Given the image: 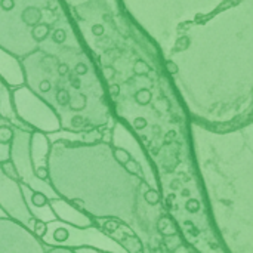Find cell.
Masks as SVG:
<instances>
[{
  "mask_svg": "<svg viewBox=\"0 0 253 253\" xmlns=\"http://www.w3.org/2000/svg\"><path fill=\"white\" fill-rule=\"evenodd\" d=\"M74 253H102L101 251H96V249H92V248H79V249H74Z\"/></svg>",
  "mask_w": 253,
  "mask_h": 253,
  "instance_id": "21",
  "label": "cell"
},
{
  "mask_svg": "<svg viewBox=\"0 0 253 253\" xmlns=\"http://www.w3.org/2000/svg\"><path fill=\"white\" fill-rule=\"evenodd\" d=\"M74 71H76V74H77V76H84V74L87 73V65H86V64H83V62H79V64H76Z\"/></svg>",
  "mask_w": 253,
  "mask_h": 253,
  "instance_id": "14",
  "label": "cell"
},
{
  "mask_svg": "<svg viewBox=\"0 0 253 253\" xmlns=\"http://www.w3.org/2000/svg\"><path fill=\"white\" fill-rule=\"evenodd\" d=\"M52 37L56 43H62L65 40V33H64V30H56V31H53Z\"/></svg>",
  "mask_w": 253,
  "mask_h": 253,
  "instance_id": "15",
  "label": "cell"
},
{
  "mask_svg": "<svg viewBox=\"0 0 253 253\" xmlns=\"http://www.w3.org/2000/svg\"><path fill=\"white\" fill-rule=\"evenodd\" d=\"M102 253H108V252H102Z\"/></svg>",
  "mask_w": 253,
  "mask_h": 253,
  "instance_id": "27",
  "label": "cell"
},
{
  "mask_svg": "<svg viewBox=\"0 0 253 253\" xmlns=\"http://www.w3.org/2000/svg\"><path fill=\"white\" fill-rule=\"evenodd\" d=\"M166 70H168L170 74H176V73H178V65H176L173 61H166Z\"/></svg>",
  "mask_w": 253,
  "mask_h": 253,
  "instance_id": "17",
  "label": "cell"
},
{
  "mask_svg": "<svg viewBox=\"0 0 253 253\" xmlns=\"http://www.w3.org/2000/svg\"><path fill=\"white\" fill-rule=\"evenodd\" d=\"M46 253H74L71 249H64V248H47Z\"/></svg>",
  "mask_w": 253,
  "mask_h": 253,
  "instance_id": "18",
  "label": "cell"
},
{
  "mask_svg": "<svg viewBox=\"0 0 253 253\" xmlns=\"http://www.w3.org/2000/svg\"><path fill=\"white\" fill-rule=\"evenodd\" d=\"M110 90H111V93H113V95H119V92H120V87H119L117 84H113V86L110 87Z\"/></svg>",
  "mask_w": 253,
  "mask_h": 253,
  "instance_id": "25",
  "label": "cell"
},
{
  "mask_svg": "<svg viewBox=\"0 0 253 253\" xmlns=\"http://www.w3.org/2000/svg\"><path fill=\"white\" fill-rule=\"evenodd\" d=\"M70 101H71L70 93H68L65 89H59V90H58V93H56V102H58V105L65 107V105H68V104H70Z\"/></svg>",
  "mask_w": 253,
  "mask_h": 253,
  "instance_id": "12",
  "label": "cell"
},
{
  "mask_svg": "<svg viewBox=\"0 0 253 253\" xmlns=\"http://www.w3.org/2000/svg\"><path fill=\"white\" fill-rule=\"evenodd\" d=\"M40 90H42V92L50 90V83H49V82H43V83L40 84Z\"/></svg>",
  "mask_w": 253,
  "mask_h": 253,
  "instance_id": "24",
  "label": "cell"
},
{
  "mask_svg": "<svg viewBox=\"0 0 253 253\" xmlns=\"http://www.w3.org/2000/svg\"><path fill=\"white\" fill-rule=\"evenodd\" d=\"M0 6L4 10H12L15 7V0H0Z\"/></svg>",
  "mask_w": 253,
  "mask_h": 253,
  "instance_id": "16",
  "label": "cell"
},
{
  "mask_svg": "<svg viewBox=\"0 0 253 253\" xmlns=\"http://www.w3.org/2000/svg\"><path fill=\"white\" fill-rule=\"evenodd\" d=\"M145 126H147V120L145 119H142V117L135 119V127L136 129H144Z\"/></svg>",
  "mask_w": 253,
  "mask_h": 253,
  "instance_id": "22",
  "label": "cell"
},
{
  "mask_svg": "<svg viewBox=\"0 0 253 253\" xmlns=\"http://www.w3.org/2000/svg\"><path fill=\"white\" fill-rule=\"evenodd\" d=\"M50 150V141L46 133L34 130L30 138V157L33 169L37 178L49 182L47 175V154Z\"/></svg>",
  "mask_w": 253,
  "mask_h": 253,
  "instance_id": "6",
  "label": "cell"
},
{
  "mask_svg": "<svg viewBox=\"0 0 253 253\" xmlns=\"http://www.w3.org/2000/svg\"><path fill=\"white\" fill-rule=\"evenodd\" d=\"M187 209H188L190 212H197V211H199V202L190 200V202L187 203Z\"/></svg>",
  "mask_w": 253,
  "mask_h": 253,
  "instance_id": "20",
  "label": "cell"
},
{
  "mask_svg": "<svg viewBox=\"0 0 253 253\" xmlns=\"http://www.w3.org/2000/svg\"><path fill=\"white\" fill-rule=\"evenodd\" d=\"M40 19H42V12L37 7H27L22 12V21L27 25L36 27L37 24H40Z\"/></svg>",
  "mask_w": 253,
  "mask_h": 253,
  "instance_id": "8",
  "label": "cell"
},
{
  "mask_svg": "<svg viewBox=\"0 0 253 253\" xmlns=\"http://www.w3.org/2000/svg\"><path fill=\"white\" fill-rule=\"evenodd\" d=\"M47 248L21 224L0 218V253H46Z\"/></svg>",
  "mask_w": 253,
  "mask_h": 253,
  "instance_id": "4",
  "label": "cell"
},
{
  "mask_svg": "<svg viewBox=\"0 0 253 253\" xmlns=\"http://www.w3.org/2000/svg\"><path fill=\"white\" fill-rule=\"evenodd\" d=\"M71 84H73V87H74V89H79V87H80V80L74 77V79L71 80Z\"/></svg>",
  "mask_w": 253,
  "mask_h": 253,
  "instance_id": "26",
  "label": "cell"
},
{
  "mask_svg": "<svg viewBox=\"0 0 253 253\" xmlns=\"http://www.w3.org/2000/svg\"><path fill=\"white\" fill-rule=\"evenodd\" d=\"M92 33L95 36H102L104 34V27L101 24H95V25H92Z\"/></svg>",
  "mask_w": 253,
  "mask_h": 253,
  "instance_id": "19",
  "label": "cell"
},
{
  "mask_svg": "<svg viewBox=\"0 0 253 253\" xmlns=\"http://www.w3.org/2000/svg\"><path fill=\"white\" fill-rule=\"evenodd\" d=\"M49 206H50L53 215L56 216V219L61 222H65L68 225L86 228V227H92L96 224V221H93L86 213L76 209L73 205H70L64 199H52V200H49Z\"/></svg>",
  "mask_w": 253,
  "mask_h": 253,
  "instance_id": "7",
  "label": "cell"
},
{
  "mask_svg": "<svg viewBox=\"0 0 253 253\" xmlns=\"http://www.w3.org/2000/svg\"><path fill=\"white\" fill-rule=\"evenodd\" d=\"M135 101H136L139 105H147V104L151 101V92L147 90V89L139 90V92L135 95Z\"/></svg>",
  "mask_w": 253,
  "mask_h": 253,
  "instance_id": "11",
  "label": "cell"
},
{
  "mask_svg": "<svg viewBox=\"0 0 253 253\" xmlns=\"http://www.w3.org/2000/svg\"><path fill=\"white\" fill-rule=\"evenodd\" d=\"M0 209L3 211L6 218L21 224L30 231L33 230L36 218L28 211L21 184L3 172L1 163H0Z\"/></svg>",
  "mask_w": 253,
  "mask_h": 253,
  "instance_id": "3",
  "label": "cell"
},
{
  "mask_svg": "<svg viewBox=\"0 0 253 253\" xmlns=\"http://www.w3.org/2000/svg\"><path fill=\"white\" fill-rule=\"evenodd\" d=\"M40 240L46 248H64L71 251L79 248H92L101 252L127 253L114 239L95 225L79 228L58 219L46 224V234Z\"/></svg>",
  "mask_w": 253,
  "mask_h": 253,
  "instance_id": "1",
  "label": "cell"
},
{
  "mask_svg": "<svg viewBox=\"0 0 253 253\" xmlns=\"http://www.w3.org/2000/svg\"><path fill=\"white\" fill-rule=\"evenodd\" d=\"M113 141H111V145L113 147H119V148H123L132 160H135L141 169H142V173H144V181L145 184L153 188V190H157L159 191V182L156 179V170H154V166L151 165V162L147 159L145 153L142 151V147L138 144L136 139H133V136L125 129L122 127L120 125L116 126V129L113 130Z\"/></svg>",
  "mask_w": 253,
  "mask_h": 253,
  "instance_id": "5",
  "label": "cell"
},
{
  "mask_svg": "<svg viewBox=\"0 0 253 253\" xmlns=\"http://www.w3.org/2000/svg\"><path fill=\"white\" fill-rule=\"evenodd\" d=\"M31 233H33L36 237L42 239V237L46 234V222H43V221H40V219H36V221H34V225H33Z\"/></svg>",
  "mask_w": 253,
  "mask_h": 253,
  "instance_id": "10",
  "label": "cell"
},
{
  "mask_svg": "<svg viewBox=\"0 0 253 253\" xmlns=\"http://www.w3.org/2000/svg\"><path fill=\"white\" fill-rule=\"evenodd\" d=\"M33 132L24 130L21 127L13 126V138L9 145V160L15 169L18 182L25 185L34 193L44 194L49 200L59 199L58 194L53 191L52 185L47 181H42L36 176L31 157H30V138Z\"/></svg>",
  "mask_w": 253,
  "mask_h": 253,
  "instance_id": "2",
  "label": "cell"
},
{
  "mask_svg": "<svg viewBox=\"0 0 253 253\" xmlns=\"http://www.w3.org/2000/svg\"><path fill=\"white\" fill-rule=\"evenodd\" d=\"M58 73H59L61 76H65V74L68 73V65H67V64H59V67H58Z\"/></svg>",
  "mask_w": 253,
  "mask_h": 253,
  "instance_id": "23",
  "label": "cell"
},
{
  "mask_svg": "<svg viewBox=\"0 0 253 253\" xmlns=\"http://www.w3.org/2000/svg\"><path fill=\"white\" fill-rule=\"evenodd\" d=\"M135 73H136L138 76L147 74V73H148V65H147V62H144L142 59H138V61L135 62Z\"/></svg>",
  "mask_w": 253,
  "mask_h": 253,
  "instance_id": "13",
  "label": "cell"
},
{
  "mask_svg": "<svg viewBox=\"0 0 253 253\" xmlns=\"http://www.w3.org/2000/svg\"><path fill=\"white\" fill-rule=\"evenodd\" d=\"M33 39L37 40V42H43L49 34H50V25L49 24H37L34 28H33Z\"/></svg>",
  "mask_w": 253,
  "mask_h": 253,
  "instance_id": "9",
  "label": "cell"
}]
</instances>
